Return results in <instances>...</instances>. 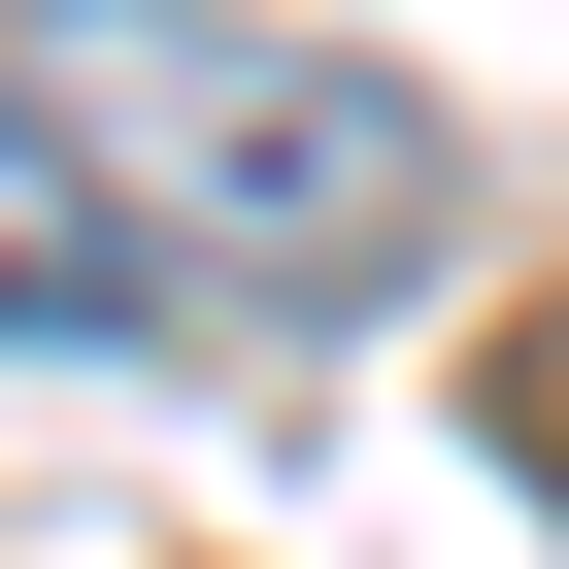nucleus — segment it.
I'll return each mask as SVG.
<instances>
[{
	"label": "nucleus",
	"mask_w": 569,
	"mask_h": 569,
	"mask_svg": "<svg viewBox=\"0 0 569 569\" xmlns=\"http://www.w3.org/2000/svg\"><path fill=\"white\" fill-rule=\"evenodd\" d=\"M34 101H134V134H168V201H201L234 302H369V268L436 234V101H369V68H234V34H168V0H68Z\"/></svg>",
	"instance_id": "obj_1"
},
{
	"label": "nucleus",
	"mask_w": 569,
	"mask_h": 569,
	"mask_svg": "<svg viewBox=\"0 0 569 569\" xmlns=\"http://www.w3.org/2000/svg\"><path fill=\"white\" fill-rule=\"evenodd\" d=\"M0 336H134V201L68 168V101L0 68Z\"/></svg>",
	"instance_id": "obj_2"
},
{
	"label": "nucleus",
	"mask_w": 569,
	"mask_h": 569,
	"mask_svg": "<svg viewBox=\"0 0 569 569\" xmlns=\"http://www.w3.org/2000/svg\"><path fill=\"white\" fill-rule=\"evenodd\" d=\"M502 436H536V502H569V336H536V369H502Z\"/></svg>",
	"instance_id": "obj_3"
}]
</instances>
